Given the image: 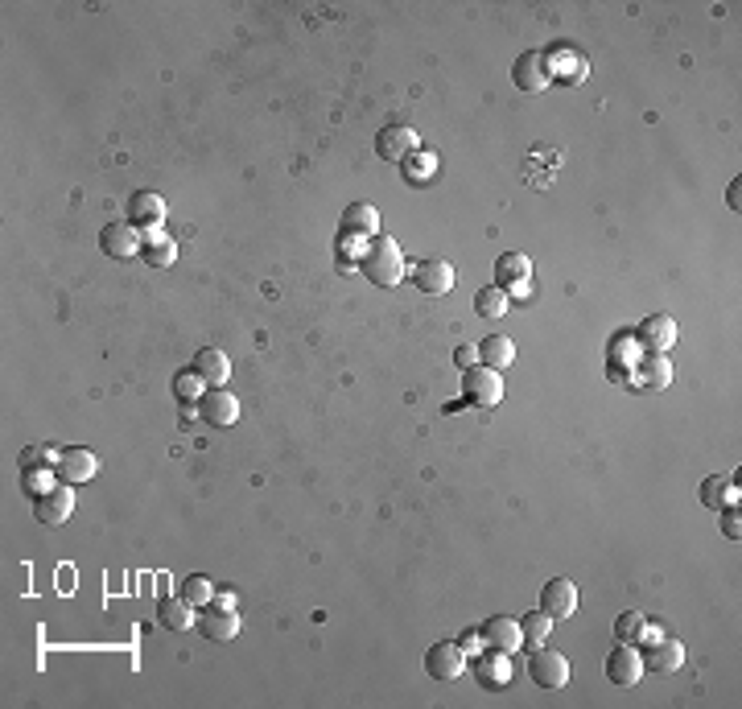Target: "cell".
Listing matches in <instances>:
<instances>
[{
	"label": "cell",
	"mask_w": 742,
	"mask_h": 709,
	"mask_svg": "<svg viewBox=\"0 0 742 709\" xmlns=\"http://www.w3.org/2000/svg\"><path fill=\"white\" fill-rule=\"evenodd\" d=\"M157 619L165 631H190L198 627V615H194V606L186 598H161L157 602Z\"/></svg>",
	"instance_id": "cell-23"
},
{
	"label": "cell",
	"mask_w": 742,
	"mask_h": 709,
	"mask_svg": "<svg viewBox=\"0 0 742 709\" xmlns=\"http://www.w3.org/2000/svg\"><path fill=\"white\" fill-rule=\"evenodd\" d=\"M413 285H417L421 293H429V297L450 293V289H454V264L442 260V256H425V260L417 264V273H413Z\"/></svg>",
	"instance_id": "cell-15"
},
{
	"label": "cell",
	"mask_w": 742,
	"mask_h": 709,
	"mask_svg": "<svg viewBox=\"0 0 742 709\" xmlns=\"http://www.w3.org/2000/svg\"><path fill=\"white\" fill-rule=\"evenodd\" d=\"M639 343H644L652 355H668L672 343H677V322L668 314H656L648 322H639Z\"/></svg>",
	"instance_id": "cell-21"
},
{
	"label": "cell",
	"mask_w": 742,
	"mask_h": 709,
	"mask_svg": "<svg viewBox=\"0 0 742 709\" xmlns=\"http://www.w3.org/2000/svg\"><path fill=\"white\" fill-rule=\"evenodd\" d=\"M194 376L207 384V388H223L227 384V376H231V359L219 351V347H202L198 355H194Z\"/></svg>",
	"instance_id": "cell-20"
},
{
	"label": "cell",
	"mask_w": 742,
	"mask_h": 709,
	"mask_svg": "<svg viewBox=\"0 0 742 709\" xmlns=\"http://www.w3.org/2000/svg\"><path fill=\"white\" fill-rule=\"evenodd\" d=\"M479 363L495 367V371H508L516 363V343L508 339V334H487V339L479 343Z\"/></svg>",
	"instance_id": "cell-22"
},
{
	"label": "cell",
	"mask_w": 742,
	"mask_h": 709,
	"mask_svg": "<svg viewBox=\"0 0 742 709\" xmlns=\"http://www.w3.org/2000/svg\"><path fill=\"white\" fill-rule=\"evenodd\" d=\"M528 277H532V260L524 252H503L495 260V285L508 297H528Z\"/></svg>",
	"instance_id": "cell-7"
},
{
	"label": "cell",
	"mask_w": 742,
	"mask_h": 709,
	"mask_svg": "<svg viewBox=\"0 0 742 709\" xmlns=\"http://www.w3.org/2000/svg\"><path fill=\"white\" fill-rule=\"evenodd\" d=\"M639 656H644V668H652V672H660V677H668V672H677V668L685 664V644H681L677 635H656Z\"/></svg>",
	"instance_id": "cell-13"
},
{
	"label": "cell",
	"mask_w": 742,
	"mask_h": 709,
	"mask_svg": "<svg viewBox=\"0 0 742 709\" xmlns=\"http://www.w3.org/2000/svg\"><path fill=\"white\" fill-rule=\"evenodd\" d=\"M359 268H363V277L371 285L392 289V285L404 281V252H400V244L392 240V235H376V240H367V248L359 256Z\"/></svg>",
	"instance_id": "cell-1"
},
{
	"label": "cell",
	"mask_w": 742,
	"mask_h": 709,
	"mask_svg": "<svg viewBox=\"0 0 742 709\" xmlns=\"http://www.w3.org/2000/svg\"><path fill=\"white\" fill-rule=\"evenodd\" d=\"M508 306H512V297L503 293L499 285H487V289L475 293V310H479V318H503V314H508Z\"/></svg>",
	"instance_id": "cell-25"
},
{
	"label": "cell",
	"mask_w": 742,
	"mask_h": 709,
	"mask_svg": "<svg viewBox=\"0 0 742 709\" xmlns=\"http://www.w3.org/2000/svg\"><path fill=\"white\" fill-rule=\"evenodd\" d=\"M734 499H738V491H734V479H726V475L701 483V503H705V508H726V503H734Z\"/></svg>",
	"instance_id": "cell-26"
},
{
	"label": "cell",
	"mask_w": 742,
	"mask_h": 709,
	"mask_svg": "<svg viewBox=\"0 0 742 709\" xmlns=\"http://www.w3.org/2000/svg\"><path fill=\"white\" fill-rule=\"evenodd\" d=\"M458 644H462V652H475V648H479V635H470V631H466V635L458 639Z\"/></svg>",
	"instance_id": "cell-36"
},
{
	"label": "cell",
	"mask_w": 742,
	"mask_h": 709,
	"mask_svg": "<svg viewBox=\"0 0 742 709\" xmlns=\"http://www.w3.org/2000/svg\"><path fill=\"white\" fill-rule=\"evenodd\" d=\"M606 677H611V685H619V689L639 685V677H644V656L635 652V644H619L611 656H606Z\"/></svg>",
	"instance_id": "cell-12"
},
{
	"label": "cell",
	"mask_w": 742,
	"mask_h": 709,
	"mask_svg": "<svg viewBox=\"0 0 742 709\" xmlns=\"http://www.w3.org/2000/svg\"><path fill=\"white\" fill-rule=\"evenodd\" d=\"M33 512H38V520L46 528H62L66 520L75 516V487L71 483H54L46 495L33 499Z\"/></svg>",
	"instance_id": "cell-4"
},
{
	"label": "cell",
	"mask_w": 742,
	"mask_h": 709,
	"mask_svg": "<svg viewBox=\"0 0 742 709\" xmlns=\"http://www.w3.org/2000/svg\"><path fill=\"white\" fill-rule=\"evenodd\" d=\"M454 363H458L462 371H470V367L479 363V347H470V343H466V347H458V351H454Z\"/></svg>",
	"instance_id": "cell-34"
},
{
	"label": "cell",
	"mask_w": 742,
	"mask_h": 709,
	"mask_svg": "<svg viewBox=\"0 0 742 709\" xmlns=\"http://www.w3.org/2000/svg\"><path fill=\"white\" fill-rule=\"evenodd\" d=\"M128 223L141 227L145 235L161 231V223H165V198L153 194V190H137V194L128 198Z\"/></svg>",
	"instance_id": "cell-14"
},
{
	"label": "cell",
	"mask_w": 742,
	"mask_h": 709,
	"mask_svg": "<svg viewBox=\"0 0 742 709\" xmlns=\"http://www.w3.org/2000/svg\"><path fill=\"white\" fill-rule=\"evenodd\" d=\"M528 677L532 685H541V689H565L569 685V660L545 644H536L532 656H528Z\"/></svg>",
	"instance_id": "cell-3"
},
{
	"label": "cell",
	"mask_w": 742,
	"mask_h": 709,
	"mask_svg": "<svg viewBox=\"0 0 742 709\" xmlns=\"http://www.w3.org/2000/svg\"><path fill=\"white\" fill-rule=\"evenodd\" d=\"M240 627H244V619H240L235 606L211 602V606H202V611H198V631L207 635V639H215V644H227V639H235V635H240Z\"/></svg>",
	"instance_id": "cell-5"
},
{
	"label": "cell",
	"mask_w": 742,
	"mask_h": 709,
	"mask_svg": "<svg viewBox=\"0 0 742 709\" xmlns=\"http://www.w3.org/2000/svg\"><path fill=\"white\" fill-rule=\"evenodd\" d=\"M615 635H619V644H639V639L648 635V615H639V611H627L615 619Z\"/></svg>",
	"instance_id": "cell-29"
},
{
	"label": "cell",
	"mask_w": 742,
	"mask_h": 709,
	"mask_svg": "<svg viewBox=\"0 0 742 709\" xmlns=\"http://www.w3.org/2000/svg\"><path fill=\"white\" fill-rule=\"evenodd\" d=\"M421 149V137L409 128V124H384L380 132H376V157H384V161H409L413 153Z\"/></svg>",
	"instance_id": "cell-6"
},
{
	"label": "cell",
	"mask_w": 742,
	"mask_h": 709,
	"mask_svg": "<svg viewBox=\"0 0 742 709\" xmlns=\"http://www.w3.org/2000/svg\"><path fill=\"white\" fill-rule=\"evenodd\" d=\"M95 470H99V458H95L91 450H83V446L62 450V454L54 458V475H58V483H71V487L91 483V479H95Z\"/></svg>",
	"instance_id": "cell-11"
},
{
	"label": "cell",
	"mask_w": 742,
	"mask_h": 709,
	"mask_svg": "<svg viewBox=\"0 0 742 709\" xmlns=\"http://www.w3.org/2000/svg\"><path fill=\"white\" fill-rule=\"evenodd\" d=\"M462 396L466 404H479V409H495L503 400V371L475 363L470 371H462Z\"/></svg>",
	"instance_id": "cell-2"
},
{
	"label": "cell",
	"mask_w": 742,
	"mask_h": 709,
	"mask_svg": "<svg viewBox=\"0 0 742 709\" xmlns=\"http://www.w3.org/2000/svg\"><path fill=\"white\" fill-rule=\"evenodd\" d=\"M174 388H178V396H182V400H194V396H198V388H207V384H202V380L194 376V371H186V376H178V384H174Z\"/></svg>",
	"instance_id": "cell-33"
},
{
	"label": "cell",
	"mask_w": 742,
	"mask_h": 709,
	"mask_svg": "<svg viewBox=\"0 0 742 709\" xmlns=\"http://www.w3.org/2000/svg\"><path fill=\"white\" fill-rule=\"evenodd\" d=\"M549 79H553V71H549V58H545V54H536V50L520 54V58H516V66H512V83H516L520 91H528V95L545 91V87H549Z\"/></svg>",
	"instance_id": "cell-16"
},
{
	"label": "cell",
	"mask_w": 742,
	"mask_h": 709,
	"mask_svg": "<svg viewBox=\"0 0 742 709\" xmlns=\"http://www.w3.org/2000/svg\"><path fill=\"white\" fill-rule=\"evenodd\" d=\"M182 598L194 606V611H202V606H211V602H215V582H211V578H202V573H194V578L182 582Z\"/></svg>",
	"instance_id": "cell-28"
},
{
	"label": "cell",
	"mask_w": 742,
	"mask_h": 709,
	"mask_svg": "<svg viewBox=\"0 0 742 709\" xmlns=\"http://www.w3.org/2000/svg\"><path fill=\"white\" fill-rule=\"evenodd\" d=\"M479 677H483L487 689H503V685L512 681V664H508V656H503V652H491V656L479 664Z\"/></svg>",
	"instance_id": "cell-27"
},
{
	"label": "cell",
	"mask_w": 742,
	"mask_h": 709,
	"mask_svg": "<svg viewBox=\"0 0 742 709\" xmlns=\"http://www.w3.org/2000/svg\"><path fill=\"white\" fill-rule=\"evenodd\" d=\"M21 483H25V491L38 499V495H46L50 487H54V475L46 466H25V475H21Z\"/></svg>",
	"instance_id": "cell-32"
},
{
	"label": "cell",
	"mask_w": 742,
	"mask_h": 709,
	"mask_svg": "<svg viewBox=\"0 0 742 709\" xmlns=\"http://www.w3.org/2000/svg\"><path fill=\"white\" fill-rule=\"evenodd\" d=\"M722 520H726V524H722V532H726V536H734V540H738V512H726V516H722Z\"/></svg>",
	"instance_id": "cell-35"
},
{
	"label": "cell",
	"mask_w": 742,
	"mask_h": 709,
	"mask_svg": "<svg viewBox=\"0 0 742 709\" xmlns=\"http://www.w3.org/2000/svg\"><path fill=\"white\" fill-rule=\"evenodd\" d=\"M483 639H487V648L491 652H503V656H512L524 648V635H520V619H508V615H495L483 623Z\"/></svg>",
	"instance_id": "cell-17"
},
{
	"label": "cell",
	"mask_w": 742,
	"mask_h": 709,
	"mask_svg": "<svg viewBox=\"0 0 742 709\" xmlns=\"http://www.w3.org/2000/svg\"><path fill=\"white\" fill-rule=\"evenodd\" d=\"M644 380H648L652 392H664V388L672 384V363H668V355H648V359H644Z\"/></svg>",
	"instance_id": "cell-31"
},
{
	"label": "cell",
	"mask_w": 742,
	"mask_h": 709,
	"mask_svg": "<svg viewBox=\"0 0 742 709\" xmlns=\"http://www.w3.org/2000/svg\"><path fill=\"white\" fill-rule=\"evenodd\" d=\"M425 672H429L433 681H442V685L458 681L462 672H466V652H462V644H433V648L425 652Z\"/></svg>",
	"instance_id": "cell-9"
},
{
	"label": "cell",
	"mask_w": 742,
	"mask_h": 709,
	"mask_svg": "<svg viewBox=\"0 0 742 709\" xmlns=\"http://www.w3.org/2000/svg\"><path fill=\"white\" fill-rule=\"evenodd\" d=\"M141 260H145V264H153V268H170V264L178 260V244L170 240V235H161V231H153V235H145V248H141Z\"/></svg>",
	"instance_id": "cell-24"
},
{
	"label": "cell",
	"mask_w": 742,
	"mask_h": 709,
	"mask_svg": "<svg viewBox=\"0 0 742 709\" xmlns=\"http://www.w3.org/2000/svg\"><path fill=\"white\" fill-rule=\"evenodd\" d=\"M541 611L549 619H569L573 611H578V586H573L569 578H553L545 590H541Z\"/></svg>",
	"instance_id": "cell-18"
},
{
	"label": "cell",
	"mask_w": 742,
	"mask_h": 709,
	"mask_svg": "<svg viewBox=\"0 0 742 709\" xmlns=\"http://www.w3.org/2000/svg\"><path fill=\"white\" fill-rule=\"evenodd\" d=\"M99 248H104L112 260H132L145 248V231L132 227V223H108L104 231H99Z\"/></svg>",
	"instance_id": "cell-8"
},
{
	"label": "cell",
	"mask_w": 742,
	"mask_h": 709,
	"mask_svg": "<svg viewBox=\"0 0 742 709\" xmlns=\"http://www.w3.org/2000/svg\"><path fill=\"white\" fill-rule=\"evenodd\" d=\"M198 417L215 425V429H227L240 421V400H235L227 388H211V392H202L198 396Z\"/></svg>",
	"instance_id": "cell-10"
},
{
	"label": "cell",
	"mask_w": 742,
	"mask_h": 709,
	"mask_svg": "<svg viewBox=\"0 0 742 709\" xmlns=\"http://www.w3.org/2000/svg\"><path fill=\"white\" fill-rule=\"evenodd\" d=\"M549 631H553V619L545 615V611H532V615H524L520 619V635H524V644H545L549 639Z\"/></svg>",
	"instance_id": "cell-30"
},
{
	"label": "cell",
	"mask_w": 742,
	"mask_h": 709,
	"mask_svg": "<svg viewBox=\"0 0 742 709\" xmlns=\"http://www.w3.org/2000/svg\"><path fill=\"white\" fill-rule=\"evenodd\" d=\"M343 235L347 240H376L380 235V211L371 202H351L343 211Z\"/></svg>",
	"instance_id": "cell-19"
}]
</instances>
